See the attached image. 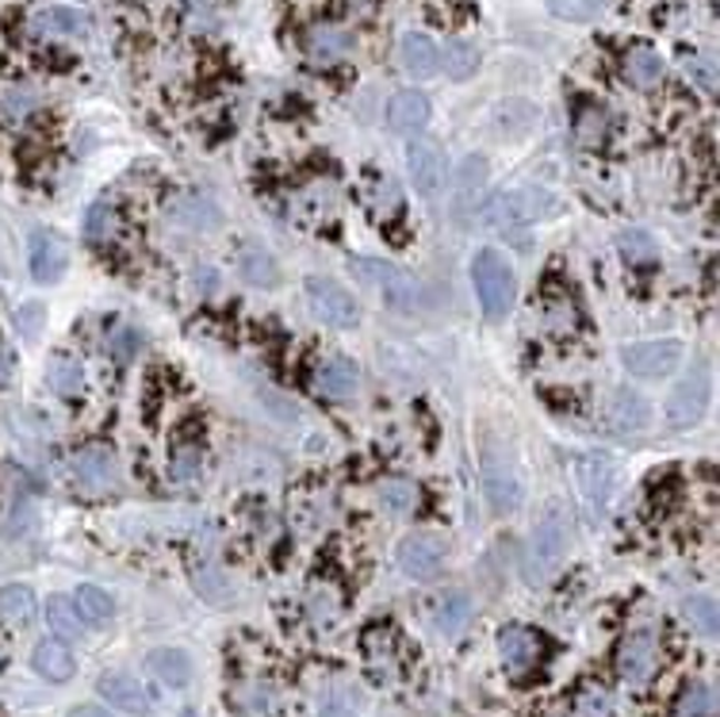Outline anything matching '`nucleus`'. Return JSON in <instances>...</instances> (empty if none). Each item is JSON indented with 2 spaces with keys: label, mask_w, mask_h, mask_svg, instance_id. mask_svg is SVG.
Returning a JSON list of instances; mask_svg holds the SVG:
<instances>
[{
  "label": "nucleus",
  "mask_w": 720,
  "mask_h": 717,
  "mask_svg": "<svg viewBox=\"0 0 720 717\" xmlns=\"http://www.w3.org/2000/svg\"><path fill=\"white\" fill-rule=\"evenodd\" d=\"M357 388H360V372H357V365L349 361V357H326L322 365H318V372H315V391L318 396H326V399H349V396H357Z\"/></svg>",
  "instance_id": "2eb2a0df"
},
{
  "label": "nucleus",
  "mask_w": 720,
  "mask_h": 717,
  "mask_svg": "<svg viewBox=\"0 0 720 717\" xmlns=\"http://www.w3.org/2000/svg\"><path fill=\"white\" fill-rule=\"evenodd\" d=\"M0 618L8 625H28L35 618V595H31V587H23V583L0 587Z\"/></svg>",
  "instance_id": "c756f323"
},
{
  "label": "nucleus",
  "mask_w": 720,
  "mask_h": 717,
  "mask_svg": "<svg viewBox=\"0 0 720 717\" xmlns=\"http://www.w3.org/2000/svg\"><path fill=\"white\" fill-rule=\"evenodd\" d=\"M85 231H89V238H96V242L112 238V231H115V207L107 204V199H96V204L89 207Z\"/></svg>",
  "instance_id": "ea45409f"
},
{
  "label": "nucleus",
  "mask_w": 720,
  "mask_h": 717,
  "mask_svg": "<svg viewBox=\"0 0 720 717\" xmlns=\"http://www.w3.org/2000/svg\"><path fill=\"white\" fill-rule=\"evenodd\" d=\"M713 714H717V695L709 683H690L675 703V717H713Z\"/></svg>",
  "instance_id": "72a5a7b5"
},
{
  "label": "nucleus",
  "mask_w": 720,
  "mask_h": 717,
  "mask_svg": "<svg viewBox=\"0 0 720 717\" xmlns=\"http://www.w3.org/2000/svg\"><path fill=\"white\" fill-rule=\"evenodd\" d=\"M238 703H241V710L261 714V710H269V706H272V695L265 687H249V690H241V695H238Z\"/></svg>",
  "instance_id": "a18cd8bd"
},
{
  "label": "nucleus",
  "mask_w": 720,
  "mask_h": 717,
  "mask_svg": "<svg viewBox=\"0 0 720 717\" xmlns=\"http://www.w3.org/2000/svg\"><path fill=\"white\" fill-rule=\"evenodd\" d=\"M364 653H368V664H372L376 672H383V668H388V675L395 672V645H391L388 629H368Z\"/></svg>",
  "instance_id": "e433bc0d"
},
{
  "label": "nucleus",
  "mask_w": 720,
  "mask_h": 717,
  "mask_svg": "<svg viewBox=\"0 0 720 717\" xmlns=\"http://www.w3.org/2000/svg\"><path fill=\"white\" fill-rule=\"evenodd\" d=\"M357 269H360V277H364L368 285L380 288V296H383V304H388V307L410 311V307H418V299H422V288H418V280L410 277L407 269H399V265L376 262V257H360Z\"/></svg>",
  "instance_id": "39448f33"
},
{
  "label": "nucleus",
  "mask_w": 720,
  "mask_h": 717,
  "mask_svg": "<svg viewBox=\"0 0 720 717\" xmlns=\"http://www.w3.org/2000/svg\"><path fill=\"white\" fill-rule=\"evenodd\" d=\"M659 637L651 629H632L621 641V653H617V672L629 687H644L651 675L659 672Z\"/></svg>",
  "instance_id": "6e6552de"
},
{
  "label": "nucleus",
  "mask_w": 720,
  "mask_h": 717,
  "mask_svg": "<svg viewBox=\"0 0 720 717\" xmlns=\"http://www.w3.org/2000/svg\"><path fill=\"white\" fill-rule=\"evenodd\" d=\"M20 322H23V335L35 338L39 335V322H43V307H35V304L20 307Z\"/></svg>",
  "instance_id": "09e8293b"
},
{
  "label": "nucleus",
  "mask_w": 720,
  "mask_h": 717,
  "mask_svg": "<svg viewBox=\"0 0 720 717\" xmlns=\"http://www.w3.org/2000/svg\"><path fill=\"white\" fill-rule=\"evenodd\" d=\"M70 717H112V714L100 710V706H78V710H73Z\"/></svg>",
  "instance_id": "3c124183"
},
{
  "label": "nucleus",
  "mask_w": 720,
  "mask_h": 717,
  "mask_svg": "<svg viewBox=\"0 0 720 717\" xmlns=\"http://www.w3.org/2000/svg\"><path fill=\"white\" fill-rule=\"evenodd\" d=\"M173 219H181L184 227H192V231H212L223 223V215L204 192H184L177 204H173Z\"/></svg>",
  "instance_id": "a878e982"
},
{
  "label": "nucleus",
  "mask_w": 720,
  "mask_h": 717,
  "mask_svg": "<svg viewBox=\"0 0 720 717\" xmlns=\"http://www.w3.org/2000/svg\"><path fill=\"white\" fill-rule=\"evenodd\" d=\"M441 65H445L452 81H467L480 70V50L467 43V39H449V47L441 50Z\"/></svg>",
  "instance_id": "7c9ffc66"
},
{
  "label": "nucleus",
  "mask_w": 720,
  "mask_h": 717,
  "mask_svg": "<svg viewBox=\"0 0 720 717\" xmlns=\"http://www.w3.org/2000/svg\"><path fill=\"white\" fill-rule=\"evenodd\" d=\"M575 135H579L583 146H598L601 139H606V112L594 104H586L579 112V120H575Z\"/></svg>",
  "instance_id": "58836bf2"
},
{
  "label": "nucleus",
  "mask_w": 720,
  "mask_h": 717,
  "mask_svg": "<svg viewBox=\"0 0 720 717\" xmlns=\"http://www.w3.org/2000/svg\"><path fill=\"white\" fill-rule=\"evenodd\" d=\"M544 4H548L552 16L572 20V23H586V20H594V12H598L594 0H544Z\"/></svg>",
  "instance_id": "79ce46f5"
},
{
  "label": "nucleus",
  "mask_w": 720,
  "mask_h": 717,
  "mask_svg": "<svg viewBox=\"0 0 720 717\" xmlns=\"http://www.w3.org/2000/svg\"><path fill=\"white\" fill-rule=\"evenodd\" d=\"M583 714L586 717H606L609 710V698H606V690H590V695H583Z\"/></svg>",
  "instance_id": "de8ad7c7"
},
{
  "label": "nucleus",
  "mask_w": 720,
  "mask_h": 717,
  "mask_svg": "<svg viewBox=\"0 0 720 717\" xmlns=\"http://www.w3.org/2000/svg\"><path fill=\"white\" fill-rule=\"evenodd\" d=\"M498 656L510 675H529L544 656L541 633H533L529 625H506L498 633Z\"/></svg>",
  "instance_id": "9b49d317"
},
{
  "label": "nucleus",
  "mask_w": 720,
  "mask_h": 717,
  "mask_svg": "<svg viewBox=\"0 0 720 717\" xmlns=\"http://www.w3.org/2000/svg\"><path fill=\"white\" fill-rule=\"evenodd\" d=\"M234 269L254 288H272L280 280V265H276V257L265 246H246L238 254V262H234Z\"/></svg>",
  "instance_id": "b1692460"
},
{
  "label": "nucleus",
  "mask_w": 720,
  "mask_h": 717,
  "mask_svg": "<svg viewBox=\"0 0 720 717\" xmlns=\"http://www.w3.org/2000/svg\"><path fill=\"white\" fill-rule=\"evenodd\" d=\"M8 380H12V354L0 346V388H8Z\"/></svg>",
  "instance_id": "8fccbe9b"
},
{
  "label": "nucleus",
  "mask_w": 720,
  "mask_h": 717,
  "mask_svg": "<svg viewBox=\"0 0 720 717\" xmlns=\"http://www.w3.org/2000/svg\"><path fill=\"white\" fill-rule=\"evenodd\" d=\"M0 656H4V653H0Z\"/></svg>",
  "instance_id": "5fc2aeb1"
},
{
  "label": "nucleus",
  "mask_w": 720,
  "mask_h": 717,
  "mask_svg": "<svg viewBox=\"0 0 720 717\" xmlns=\"http://www.w3.org/2000/svg\"><path fill=\"white\" fill-rule=\"evenodd\" d=\"M467 622H472V598H467L464 591H449V595L438 598V606H433V625H438L441 637H460Z\"/></svg>",
  "instance_id": "393cba45"
},
{
  "label": "nucleus",
  "mask_w": 720,
  "mask_h": 717,
  "mask_svg": "<svg viewBox=\"0 0 720 717\" xmlns=\"http://www.w3.org/2000/svg\"><path fill=\"white\" fill-rule=\"evenodd\" d=\"M487 188V157L467 154L456 170V215H467L472 207H480V196Z\"/></svg>",
  "instance_id": "aec40b11"
},
{
  "label": "nucleus",
  "mask_w": 720,
  "mask_h": 717,
  "mask_svg": "<svg viewBox=\"0 0 720 717\" xmlns=\"http://www.w3.org/2000/svg\"><path fill=\"white\" fill-rule=\"evenodd\" d=\"M686 618L698 625L706 637H713V633H717V603H713V598H706V595L686 598Z\"/></svg>",
  "instance_id": "a19ab883"
},
{
  "label": "nucleus",
  "mask_w": 720,
  "mask_h": 717,
  "mask_svg": "<svg viewBox=\"0 0 720 717\" xmlns=\"http://www.w3.org/2000/svg\"><path fill=\"white\" fill-rule=\"evenodd\" d=\"M480 480H483V491H487V503L498 514L514 511L522 503V480H517L514 461H510V453L498 441H487L480 449Z\"/></svg>",
  "instance_id": "7ed1b4c3"
},
{
  "label": "nucleus",
  "mask_w": 720,
  "mask_h": 717,
  "mask_svg": "<svg viewBox=\"0 0 720 717\" xmlns=\"http://www.w3.org/2000/svg\"><path fill=\"white\" fill-rule=\"evenodd\" d=\"M0 269H4V257H0Z\"/></svg>",
  "instance_id": "864d4df0"
},
{
  "label": "nucleus",
  "mask_w": 720,
  "mask_h": 717,
  "mask_svg": "<svg viewBox=\"0 0 720 717\" xmlns=\"http://www.w3.org/2000/svg\"><path fill=\"white\" fill-rule=\"evenodd\" d=\"M407 173L422 196H438V192L445 188V177H449L445 150H441L438 143H430V139L410 143L407 146Z\"/></svg>",
  "instance_id": "1a4fd4ad"
},
{
  "label": "nucleus",
  "mask_w": 720,
  "mask_h": 717,
  "mask_svg": "<svg viewBox=\"0 0 720 717\" xmlns=\"http://www.w3.org/2000/svg\"><path fill=\"white\" fill-rule=\"evenodd\" d=\"M70 265V246L58 231H35L31 235V277L39 285H54Z\"/></svg>",
  "instance_id": "f8f14e48"
},
{
  "label": "nucleus",
  "mask_w": 720,
  "mask_h": 717,
  "mask_svg": "<svg viewBox=\"0 0 720 717\" xmlns=\"http://www.w3.org/2000/svg\"><path fill=\"white\" fill-rule=\"evenodd\" d=\"M31 107H35V96H31L28 89H12V93H4V112L8 115H28Z\"/></svg>",
  "instance_id": "49530a36"
},
{
  "label": "nucleus",
  "mask_w": 720,
  "mask_h": 717,
  "mask_svg": "<svg viewBox=\"0 0 720 717\" xmlns=\"http://www.w3.org/2000/svg\"><path fill=\"white\" fill-rule=\"evenodd\" d=\"M706 403H709V372L706 369H693L690 377H682L671 388L667 396V422L675 430H690L701 422L706 414Z\"/></svg>",
  "instance_id": "0eeeda50"
},
{
  "label": "nucleus",
  "mask_w": 720,
  "mask_h": 717,
  "mask_svg": "<svg viewBox=\"0 0 720 717\" xmlns=\"http://www.w3.org/2000/svg\"><path fill=\"white\" fill-rule=\"evenodd\" d=\"M368 207H372L376 215H395L399 204H403V196H399V185L388 177V173H372V181H368Z\"/></svg>",
  "instance_id": "c9c22d12"
},
{
  "label": "nucleus",
  "mask_w": 720,
  "mask_h": 717,
  "mask_svg": "<svg viewBox=\"0 0 720 717\" xmlns=\"http://www.w3.org/2000/svg\"><path fill=\"white\" fill-rule=\"evenodd\" d=\"M399 58H403V70L418 81L433 78V73L441 70V50L430 35H422V31H410V35H403Z\"/></svg>",
  "instance_id": "6ab92c4d"
},
{
  "label": "nucleus",
  "mask_w": 720,
  "mask_h": 717,
  "mask_svg": "<svg viewBox=\"0 0 720 717\" xmlns=\"http://www.w3.org/2000/svg\"><path fill=\"white\" fill-rule=\"evenodd\" d=\"M47 625H50V633H58V641H78L81 629H85V622H81L73 598H65V595H50Z\"/></svg>",
  "instance_id": "c85d7f7f"
},
{
  "label": "nucleus",
  "mask_w": 720,
  "mask_h": 717,
  "mask_svg": "<svg viewBox=\"0 0 720 717\" xmlns=\"http://www.w3.org/2000/svg\"><path fill=\"white\" fill-rule=\"evenodd\" d=\"M686 73H690L693 81H698L701 89H706V93H717V70H713V62H709V58H686Z\"/></svg>",
  "instance_id": "37998d69"
},
{
  "label": "nucleus",
  "mask_w": 720,
  "mask_h": 717,
  "mask_svg": "<svg viewBox=\"0 0 720 717\" xmlns=\"http://www.w3.org/2000/svg\"><path fill=\"white\" fill-rule=\"evenodd\" d=\"M472 285H475V296H480V307L487 311V319H506L510 307H514L517 280L498 249L487 246L472 257Z\"/></svg>",
  "instance_id": "f03ea898"
},
{
  "label": "nucleus",
  "mask_w": 720,
  "mask_h": 717,
  "mask_svg": "<svg viewBox=\"0 0 720 717\" xmlns=\"http://www.w3.org/2000/svg\"><path fill=\"white\" fill-rule=\"evenodd\" d=\"M575 477H579V491L590 506H606V499L614 495L617 483V464L601 453H586L575 461Z\"/></svg>",
  "instance_id": "ddd939ff"
},
{
  "label": "nucleus",
  "mask_w": 720,
  "mask_h": 717,
  "mask_svg": "<svg viewBox=\"0 0 720 717\" xmlns=\"http://www.w3.org/2000/svg\"><path fill=\"white\" fill-rule=\"evenodd\" d=\"M31 664H35V672L50 683L73 679V668H78V660H73V653L65 648V641H58V637L39 641L35 653H31Z\"/></svg>",
  "instance_id": "4be33fe9"
},
{
  "label": "nucleus",
  "mask_w": 720,
  "mask_h": 717,
  "mask_svg": "<svg viewBox=\"0 0 720 717\" xmlns=\"http://www.w3.org/2000/svg\"><path fill=\"white\" fill-rule=\"evenodd\" d=\"M318 717H353V714H349V710H341V706H326V710L318 714Z\"/></svg>",
  "instance_id": "603ef678"
},
{
  "label": "nucleus",
  "mask_w": 720,
  "mask_h": 717,
  "mask_svg": "<svg viewBox=\"0 0 720 717\" xmlns=\"http://www.w3.org/2000/svg\"><path fill=\"white\" fill-rule=\"evenodd\" d=\"M35 28L50 31V35H85V16L73 8H47L35 16Z\"/></svg>",
  "instance_id": "f704fd0d"
},
{
  "label": "nucleus",
  "mask_w": 720,
  "mask_h": 717,
  "mask_svg": "<svg viewBox=\"0 0 720 717\" xmlns=\"http://www.w3.org/2000/svg\"><path fill=\"white\" fill-rule=\"evenodd\" d=\"M625 81L632 89H656L664 81V58L651 47H632L625 54Z\"/></svg>",
  "instance_id": "bb28decb"
},
{
  "label": "nucleus",
  "mask_w": 720,
  "mask_h": 717,
  "mask_svg": "<svg viewBox=\"0 0 720 717\" xmlns=\"http://www.w3.org/2000/svg\"><path fill=\"white\" fill-rule=\"evenodd\" d=\"M567 549H572V522H567L564 506L552 503L537 519L525 545V580L529 583H548L552 575L564 569Z\"/></svg>",
  "instance_id": "f257e3e1"
},
{
  "label": "nucleus",
  "mask_w": 720,
  "mask_h": 717,
  "mask_svg": "<svg viewBox=\"0 0 720 717\" xmlns=\"http://www.w3.org/2000/svg\"><path fill=\"white\" fill-rule=\"evenodd\" d=\"M304 50L315 65H333L353 50V39H349V31L333 28V23H315L304 39Z\"/></svg>",
  "instance_id": "a211bd4d"
},
{
  "label": "nucleus",
  "mask_w": 720,
  "mask_h": 717,
  "mask_svg": "<svg viewBox=\"0 0 720 717\" xmlns=\"http://www.w3.org/2000/svg\"><path fill=\"white\" fill-rule=\"evenodd\" d=\"M73 606H78L81 622H89V625H107L115 614L112 595H107L104 587H96V583H81V587L73 591Z\"/></svg>",
  "instance_id": "cd10ccee"
},
{
  "label": "nucleus",
  "mask_w": 720,
  "mask_h": 717,
  "mask_svg": "<svg viewBox=\"0 0 720 717\" xmlns=\"http://www.w3.org/2000/svg\"><path fill=\"white\" fill-rule=\"evenodd\" d=\"M311 611H315V618H318V622H333V618H338V595H333V591L315 587V595H311Z\"/></svg>",
  "instance_id": "c03bdc74"
},
{
  "label": "nucleus",
  "mask_w": 720,
  "mask_h": 717,
  "mask_svg": "<svg viewBox=\"0 0 720 717\" xmlns=\"http://www.w3.org/2000/svg\"><path fill=\"white\" fill-rule=\"evenodd\" d=\"M399 569L410 580H433L445 569V541L433 537V533H410L399 541Z\"/></svg>",
  "instance_id": "9d476101"
},
{
  "label": "nucleus",
  "mask_w": 720,
  "mask_h": 717,
  "mask_svg": "<svg viewBox=\"0 0 720 717\" xmlns=\"http://www.w3.org/2000/svg\"><path fill=\"white\" fill-rule=\"evenodd\" d=\"M47 380H50V388L62 391V396H78V391L85 388V369H81V361L73 354H58L47 369Z\"/></svg>",
  "instance_id": "2f4dec72"
},
{
  "label": "nucleus",
  "mask_w": 720,
  "mask_h": 717,
  "mask_svg": "<svg viewBox=\"0 0 720 717\" xmlns=\"http://www.w3.org/2000/svg\"><path fill=\"white\" fill-rule=\"evenodd\" d=\"M146 668L157 683L181 690V687H188V679H192V656L184 653V648H154V653L146 656Z\"/></svg>",
  "instance_id": "5701e85b"
},
{
  "label": "nucleus",
  "mask_w": 720,
  "mask_h": 717,
  "mask_svg": "<svg viewBox=\"0 0 720 717\" xmlns=\"http://www.w3.org/2000/svg\"><path fill=\"white\" fill-rule=\"evenodd\" d=\"M609 419L621 433H644L651 427V403L632 388H617L609 396Z\"/></svg>",
  "instance_id": "f3484780"
},
{
  "label": "nucleus",
  "mask_w": 720,
  "mask_h": 717,
  "mask_svg": "<svg viewBox=\"0 0 720 717\" xmlns=\"http://www.w3.org/2000/svg\"><path fill=\"white\" fill-rule=\"evenodd\" d=\"M307 307H311V315L318 322H326V327L346 330V327H357V319H360L357 299L330 277H311V280H307Z\"/></svg>",
  "instance_id": "423d86ee"
},
{
  "label": "nucleus",
  "mask_w": 720,
  "mask_h": 717,
  "mask_svg": "<svg viewBox=\"0 0 720 717\" xmlns=\"http://www.w3.org/2000/svg\"><path fill=\"white\" fill-rule=\"evenodd\" d=\"M96 690H100V698H104V703L120 706V710H127V714H146L150 706H154V703H150V690L142 687L135 675H127V672L100 675Z\"/></svg>",
  "instance_id": "4468645a"
},
{
  "label": "nucleus",
  "mask_w": 720,
  "mask_h": 717,
  "mask_svg": "<svg viewBox=\"0 0 720 717\" xmlns=\"http://www.w3.org/2000/svg\"><path fill=\"white\" fill-rule=\"evenodd\" d=\"M73 472H78V480L85 483V488H92V491L107 488V483L115 480V453L107 445L81 449V453L73 457Z\"/></svg>",
  "instance_id": "412c9836"
},
{
  "label": "nucleus",
  "mask_w": 720,
  "mask_h": 717,
  "mask_svg": "<svg viewBox=\"0 0 720 717\" xmlns=\"http://www.w3.org/2000/svg\"><path fill=\"white\" fill-rule=\"evenodd\" d=\"M430 123V100H425L418 89H403L388 100V127L399 131V135H418V131Z\"/></svg>",
  "instance_id": "dca6fc26"
},
{
  "label": "nucleus",
  "mask_w": 720,
  "mask_h": 717,
  "mask_svg": "<svg viewBox=\"0 0 720 717\" xmlns=\"http://www.w3.org/2000/svg\"><path fill=\"white\" fill-rule=\"evenodd\" d=\"M682 361V341L678 338H656V341H632V346L621 349V365L625 372L640 380H659L671 377Z\"/></svg>",
  "instance_id": "20e7f679"
},
{
  "label": "nucleus",
  "mask_w": 720,
  "mask_h": 717,
  "mask_svg": "<svg viewBox=\"0 0 720 717\" xmlns=\"http://www.w3.org/2000/svg\"><path fill=\"white\" fill-rule=\"evenodd\" d=\"M617 246H621V257L629 265H640L656 257V238H651L648 231H625V235L617 238Z\"/></svg>",
  "instance_id": "4c0bfd02"
},
{
  "label": "nucleus",
  "mask_w": 720,
  "mask_h": 717,
  "mask_svg": "<svg viewBox=\"0 0 720 717\" xmlns=\"http://www.w3.org/2000/svg\"><path fill=\"white\" fill-rule=\"evenodd\" d=\"M418 499H422V491H418V483L407 477H391L380 483V503L388 506L391 514H410L418 506Z\"/></svg>",
  "instance_id": "473e14b6"
}]
</instances>
